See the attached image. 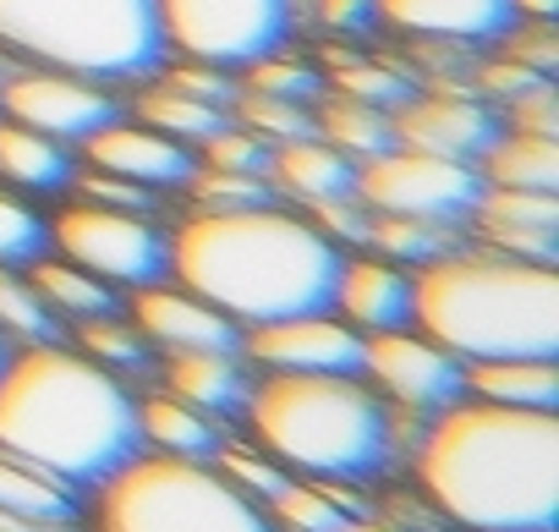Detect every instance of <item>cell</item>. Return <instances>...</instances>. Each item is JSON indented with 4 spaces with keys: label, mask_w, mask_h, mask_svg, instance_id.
<instances>
[{
    "label": "cell",
    "mask_w": 559,
    "mask_h": 532,
    "mask_svg": "<svg viewBox=\"0 0 559 532\" xmlns=\"http://www.w3.org/2000/svg\"><path fill=\"white\" fill-rule=\"evenodd\" d=\"M423 499L466 532H554L559 417L532 406L455 401L417 439Z\"/></svg>",
    "instance_id": "1"
},
{
    "label": "cell",
    "mask_w": 559,
    "mask_h": 532,
    "mask_svg": "<svg viewBox=\"0 0 559 532\" xmlns=\"http://www.w3.org/2000/svg\"><path fill=\"white\" fill-rule=\"evenodd\" d=\"M341 247L280 203L198 209L170 230V275L241 330L324 314L341 281Z\"/></svg>",
    "instance_id": "2"
},
{
    "label": "cell",
    "mask_w": 559,
    "mask_h": 532,
    "mask_svg": "<svg viewBox=\"0 0 559 532\" xmlns=\"http://www.w3.org/2000/svg\"><path fill=\"white\" fill-rule=\"evenodd\" d=\"M0 450L88 494L143 450L138 401L94 357L28 346L0 363Z\"/></svg>",
    "instance_id": "3"
},
{
    "label": "cell",
    "mask_w": 559,
    "mask_h": 532,
    "mask_svg": "<svg viewBox=\"0 0 559 532\" xmlns=\"http://www.w3.org/2000/svg\"><path fill=\"white\" fill-rule=\"evenodd\" d=\"M412 324L461 363L554 357L559 275L510 252H444L412 275Z\"/></svg>",
    "instance_id": "4"
},
{
    "label": "cell",
    "mask_w": 559,
    "mask_h": 532,
    "mask_svg": "<svg viewBox=\"0 0 559 532\" xmlns=\"http://www.w3.org/2000/svg\"><path fill=\"white\" fill-rule=\"evenodd\" d=\"M241 412L280 466L313 483H373L395 456V406L357 374H269Z\"/></svg>",
    "instance_id": "5"
},
{
    "label": "cell",
    "mask_w": 559,
    "mask_h": 532,
    "mask_svg": "<svg viewBox=\"0 0 559 532\" xmlns=\"http://www.w3.org/2000/svg\"><path fill=\"white\" fill-rule=\"evenodd\" d=\"M0 56L94 83H148L165 67L154 0H0Z\"/></svg>",
    "instance_id": "6"
},
{
    "label": "cell",
    "mask_w": 559,
    "mask_h": 532,
    "mask_svg": "<svg viewBox=\"0 0 559 532\" xmlns=\"http://www.w3.org/2000/svg\"><path fill=\"white\" fill-rule=\"evenodd\" d=\"M94 532H274L219 466L132 456L94 488Z\"/></svg>",
    "instance_id": "7"
},
{
    "label": "cell",
    "mask_w": 559,
    "mask_h": 532,
    "mask_svg": "<svg viewBox=\"0 0 559 532\" xmlns=\"http://www.w3.org/2000/svg\"><path fill=\"white\" fill-rule=\"evenodd\" d=\"M165 50L219 72H241L269 50H286L297 0H154Z\"/></svg>",
    "instance_id": "8"
},
{
    "label": "cell",
    "mask_w": 559,
    "mask_h": 532,
    "mask_svg": "<svg viewBox=\"0 0 559 532\" xmlns=\"http://www.w3.org/2000/svg\"><path fill=\"white\" fill-rule=\"evenodd\" d=\"M50 252L72 258L78 270L99 275L105 286H154L170 275V230L154 225L138 209H105V203H72L50 225Z\"/></svg>",
    "instance_id": "9"
},
{
    "label": "cell",
    "mask_w": 559,
    "mask_h": 532,
    "mask_svg": "<svg viewBox=\"0 0 559 532\" xmlns=\"http://www.w3.org/2000/svg\"><path fill=\"white\" fill-rule=\"evenodd\" d=\"M483 187L488 181L477 165L439 159V154H423L406 143L357 165V198L373 214H406V220H433V225H455V230L472 225Z\"/></svg>",
    "instance_id": "10"
},
{
    "label": "cell",
    "mask_w": 559,
    "mask_h": 532,
    "mask_svg": "<svg viewBox=\"0 0 559 532\" xmlns=\"http://www.w3.org/2000/svg\"><path fill=\"white\" fill-rule=\"evenodd\" d=\"M0 116H12V121L67 143V149H83L99 127L127 116V105H121V94L110 83L23 61V67H12L7 78H0Z\"/></svg>",
    "instance_id": "11"
},
{
    "label": "cell",
    "mask_w": 559,
    "mask_h": 532,
    "mask_svg": "<svg viewBox=\"0 0 559 532\" xmlns=\"http://www.w3.org/2000/svg\"><path fill=\"white\" fill-rule=\"evenodd\" d=\"M362 374L373 379V390L401 406V412H444L466 395V363L450 357L444 346H433L428 335L412 330H379L362 335Z\"/></svg>",
    "instance_id": "12"
},
{
    "label": "cell",
    "mask_w": 559,
    "mask_h": 532,
    "mask_svg": "<svg viewBox=\"0 0 559 532\" xmlns=\"http://www.w3.org/2000/svg\"><path fill=\"white\" fill-rule=\"evenodd\" d=\"M504 132L499 110L488 99H477L472 88H417L406 105H395V143L406 149H423V154H439V159H461V165H477L493 138Z\"/></svg>",
    "instance_id": "13"
},
{
    "label": "cell",
    "mask_w": 559,
    "mask_h": 532,
    "mask_svg": "<svg viewBox=\"0 0 559 532\" xmlns=\"http://www.w3.org/2000/svg\"><path fill=\"white\" fill-rule=\"evenodd\" d=\"M241 357L269 374H362V335L324 308L241 330Z\"/></svg>",
    "instance_id": "14"
},
{
    "label": "cell",
    "mask_w": 559,
    "mask_h": 532,
    "mask_svg": "<svg viewBox=\"0 0 559 532\" xmlns=\"http://www.w3.org/2000/svg\"><path fill=\"white\" fill-rule=\"evenodd\" d=\"M83 165L110 170V176H121V181H138V187H148V192H181L187 176H192V165H198V154H192L187 143L154 132V127L138 121V116H116L110 127H99V132L83 143Z\"/></svg>",
    "instance_id": "15"
},
{
    "label": "cell",
    "mask_w": 559,
    "mask_h": 532,
    "mask_svg": "<svg viewBox=\"0 0 559 532\" xmlns=\"http://www.w3.org/2000/svg\"><path fill=\"white\" fill-rule=\"evenodd\" d=\"M132 324L165 357H176V352H236L241 357V324L225 319L219 308H209L203 297H192L187 286H165V281L138 286Z\"/></svg>",
    "instance_id": "16"
},
{
    "label": "cell",
    "mask_w": 559,
    "mask_h": 532,
    "mask_svg": "<svg viewBox=\"0 0 559 532\" xmlns=\"http://www.w3.org/2000/svg\"><path fill=\"white\" fill-rule=\"evenodd\" d=\"M379 23L423 39V45H499L521 17L510 0H379Z\"/></svg>",
    "instance_id": "17"
},
{
    "label": "cell",
    "mask_w": 559,
    "mask_h": 532,
    "mask_svg": "<svg viewBox=\"0 0 559 532\" xmlns=\"http://www.w3.org/2000/svg\"><path fill=\"white\" fill-rule=\"evenodd\" d=\"M488 252L554 263L559 247V192H521V187H483V203L472 225Z\"/></svg>",
    "instance_id": "18"
},
{
    "label": "cell",
    "mask_w": 559,
    "mask_h": 532,
    "mask_svg": "<svg viewBox=\"0 0 559 532\" xmlns=\"http://www.w3.org/2000/svg\"><path fill=\"white\" fill-rule=\"evenodd\" d=\"M330 308H341V319L357 335L406 330L412 324V275L390 258H341V281H335Z\"/></svg>",
    "instance_id": "19"
},
{
    "label": "cell",
    "mask_w": 559,
    "mask_h": 532,
    "mask_svg": "<svg viewBox=\"0 0 559 532\" xmlns=\"http://www.w3.org/2000/svg\"><path fill=\"white\" fill-rule=\"evenodd\" d=\"M269 187H274V198L319 209L335 198H357V165L313 132V138H292V143L269 149Z\"/></svg>",
    "instance_id": "20"
},
{
    "label": "cell",
    "mask_w": 559,
    "mask_h": 532,
    "mask_svg": "<svg viewBox=\"0 0 559 532\" xmlns=\"http://www.w3.org/2000/svg\"><path fill=\"white\" fill-rule=\"evenodd\" d=\"M78 176V154L12 116H0V181L12 192H61Z\"/></svg>",
    "instance_id": "21"
},
{
    "label": "cell",
    "mask_w": 559,
    "mask_h": 532,
    "mask_svg": "<svg viewBox=\"0 0 559 532\" xmlns=\"http://www.w3.org/2000/svg\"><path fill=\"white\" fill-rule=\"evenodd\" d=\"M247 374L236 363V352H176L165 363V395L209 412V417H225V412H241L247 406Z\"/></svg>",
    "instance_id": "22"
},
{
    "label": "cell",
    "mask_w": 559,
    "mask_h": 532,
    "mask_svg": "<svg viewBox=\"0 0 559 532\" xmlns=\"http://www.w3.org/2000/svg\"><path fill=\"white\" fill-rule=\"evenodd\" d=\"M23 275H28V286L39 292V303H45L56 319L83 324V319H105V314H116V308H121L116 286H105L99 275L78 270V263H72V258H61V252L34 258Z\"/></svg>",
    "instance_id": "23"
},
{
    "label": "cell",
    "mask_w": 559,
    "mask_h": 532,
    "mask_svg": "<svg viewBox=\"0 0 559 532\" xmlns=\"http://www.w3.org/2000/svg\"><path fill=\"white\" fill-rule=\"evenodd\" d=\"M466 390L493 406H532L554 412L559 368L554 357H499V363H466Z\"/></svg>",
    "instance_id": "24"
},
{
    "label": "cell",
    "mask_w": 559,
    "mask_h": 532,
    "mask_svg": "<svg viewBox=\"0 0 559 532\" xmlns=\"http://www.w3.org/2000/svg\"><path fill=\"white\" fill-rule=\"evenodd\" d=\"M488 187H521V192H559V138L537 132H499L493 149L477 159Z\"/></svg>",
    "instance_id": "25"
},
{
    "label": "cell",
    "mask_w": 559,
    "mask_h": 532,
    "mask_svg": "<svg viewBox=\"0 0 559 532\" xmlns=\"http://www.w3.org/2000/svg\"><path fill=\"white\" fill-rule=\"evenodd\" d=\"M138 423H143V445H154L159 456H181V461H214L219 456V417L176 401V395H154L138 401Z\"/></svg>",
    "instance_id": "26"
},
{
    "label": "cell",
    "mask_w": 559,
    "mask_h": 532,
    "mask_svg": "<svg viewBox=\"0 0 559 532\" xmlns=\"http://www.w3.org/2000/svg\"><path fill=\"white\" fill-rule=\"evenodd\" d=\"M313 121H319V138L335 143L352 165L395 149V110H379L368 99H352V94H330L313 105Z\"/></svg>",
    "instance_id": "27"
},
{
    "label": "cell",
    "mask_w": 559,
    "mask_h": 532,
    "mask_svg": "<svg viewBox=\"0 0 559 532\" xmlns=\"http://www.w3.org/2000/svg\"><path fill=\"white\" fill-rule=\"evenodd\" d=\"M274 532H341L352 516H362V505L352 499V483H297L286 477L269 505H263Z\"/></svg>",
    "instance_id": "28"
},
{
    "label": "cell",
    "mask_w": 559,
    "mask_h": 532,
    "mask_svg": "<svg viewBox=\"0 0 559 532\" xmlns=\"http://www.w3.org/2000/svg\"><path fill=\"white\" fill-rule=\"evenodd\" d=\"M0 510L34 516V521H83V494L17 456L0 450Z\"/></svg>",
    "instance_id": "29"
},
{
    "label": "cell",
    "mask_w": 559,
    "mask_h": 532,
    "mask_svg": "<svg viewBox=\"0 0 559 532\" xmlns=\"http://www.w3.org/2000/svg\"><path fill=\"white\" fill-rule=\"evenodd\" d=\"M132 116L148 121L154 132L187 143V149H198L203 138H214V132L230 121V110H219V105H209V99H192V94H181V88H165V83H148V88L132 99Z\"/></svg>",
    "instance_id": "30"
},
{
    "label": "cell",
    "mask_w": 559,
    "mask_h": 532,
    "mask_svg": "<svg viewBox=\"0 0 559 532\" xmlns=\"http://www.w3.org/2000/svg\"><path fill=\"white\" fill-rule=\"evenodd\" d=\"M368 247L384 252L390 263H433L444 252L461 247V230L455 225H433V220H406V214H373L368 225Z\"/></svg>",
    "instance_id": "31"
},
{
    "label": "cell",
    "mask_w": 559,
    "mask_h": 532,
    "mask_svg": "<svg viewBox=\"0 0 559 532\" xmlns=\"http://www.w3.org/2000/svg\"><path fill=\"white\" fill-rule=\"evenodd\" d=\"M230 121H241L247 132H258L269 149H274V143H292V138H313V132H319L313 105L274 99V94H252V88H236V99H230Z\"/></svg>",
    "instance_id": "32"
},
{
    "label": "cell",
    "mask_w": 559,
    "mask_h": 532,
    "mask_svg": "<svg viewBox=\"0 0 559 532\" xmlns=\"http://www.w3.org/2000/svg\"><path fill=\"white\" fill-rule=\"evenodd\" d=\"M0 341H28V346L56 341V314L39 303L28 275L7 270V263H0Z\"/></svg>",
    "instance_id": "33"
},
{
    "label": "cell",
    "mask_w": 559,
    "mask_h": 532,
    "mask_svg": "<svg viewBox=\"0 0 559 532\" xmlns=\"http://www.w3.org/2000/svg\"><path fill=\"white\" fill-rule=\"evenodd\" d=\"M45 252H50V220L23 192L0 187V263L7 270H28Z\"/></svg>",
    "instance_id": "34"
},
{
    "label": "cell",
    "mask_w": 559,
    "mask_h": 532,
    "mask_svg": "<svg viewBox=\"0 0 559 532\" xmlns=\"http://www.w3.org/2000/svg\"><path fill=\"white\" fill-rule=\"evenodd\" d=\"M241 72H247V78H241L236 88H252V94L297 99V105H319V99H324V78H319V67L292 61L286 50H269V56H258V61L241 67Z\"/></svg>",
    "instance_id": "35"
},
{
    "label": "cell",
    "mask_w": 559,
    "mask_h": 532,
    "mask_svg": "<svg viewBox=\"0 0 559 532\" xmlns=\"http://www.w3.org/2000/svg\"><path fill=\"white\" fill-rule=\"evenodd\" d=\"M198 209H258L274 203L269 176H247V170H219V165H192L187 187H181Z\"/></svg>",
    "instance_id": "36"
},
{
    "label": "cell",
    "mask_w": 559,
    "mask_h": 532,
    "mask_svg": "<svg viewBox=\"0 0 559 532\" xmlns=\"http://www.w3.org/2000/svg\"><path fill=\"white\" fill-rule=\"evenodd\" d=\"M78 352L83 357H94L99 368H110V374H121V368H143V357H148V341L138 335V324H121L116 314H105V319H83L78 324Z\"/></svg>",
    "instance_id": "37"
},
{
    "label": "cell",
    "mask_w": 559,
    "mask_h": 532,
    "mask_svg": "<svg viewBox=\"0 0 559 532\" xmlns=\"http://www.w3.org/2000/svg\"><path fill=\"white\" fill-rule=\"evenodd\" d=\"M335 94H352V99H368L379 110H395L417 94V83L395 67H373V61H346L335 67Z\"/></svg>",
    "instance_id": "38"
},
{
    "label": "cell",
    "mask_w": 559,
    "mask_h": 532,
    "mask_svg": "<svg viewBox=\"0 0 559 532\" xmlns=\"http://www.w3.org/2000/svg\"><path fill=\"white\" fill-rule=\"evenodd\" d=\"M198 165H219V170H247V176H269V143L258 132H247L241 121H225L214 138H203Z\"/></svg>",
    "instance_id": "39"
},
{
    "label": "cell",
    "mask_w": 559,
    "mask_h": 532,
    "mask_svg": "<svg viewBox=\"0 0 559 532\" xmlns=\"http://www.w3.org/2000/svg\"><path fill=\"white\" fill-rule=\"evenodd\" d=\"M214 466H219V472H225L252 505H269L280 488H286V477H292V472H280L274 456H247V450H225V445H219Z\"/></svg>",
    "instance_id": "40"
},
{
    "label": "cell",
    "mask_w": 559,
    "mask_h": 532,
    "mask_svg": "<svg viewBox=\"0 0 559 532\" xmlns=\"http://www.w3.org/2000/svg\"><path fill=\"white\" fill-rule=\"evenodd\" d=\"M72 187H78V198H83V203L138 209V214H148V209H154V198H159V192H148V187H138V181H121V176H110V170H94V165H78Z\"/></svg>",
    "instance_id": "41"
},
{
    "label": "cell",
    "mask_w": 559,
    "mask_h": 532,
    "mask_svg": "<svg viewBox=\"0 0 559 532\" xmlns=\"http://www.w3.org/2000/svg\"><path fill=\"white\" fill-rule=\"evenodd\" d=\"M154 83L181 88V94H192V99H209V105H219V110H230V99H236V78H230V72H219V67H203V61L159 67V72H154Z\"/></svg>",
    "instance_id": "42"
},
{
    "label": "cell",
    "mask_w": 559,
    "mask_h": 532,
    "mask_svg": "<svg viewBox=\"0 0 559 532\" xmlns=\"http://www.w3.org/2000/svg\"><path fill=\"white\" fill-rule=\"evenodd\" d=\"M341 252L346 247H368V225H373V209L362 203V198H335V203H319L313 214H308Z\"/></svg>",
    "instance_id": "43"
},
{
    "label": "cell",
    "mask_w": 559,
    "mask_h": 532,
    "mask_svg": "<svg viewBox=\"0 0 559 532\" xmlns=\"http://www.w3.org/2000/svg\"><path fill=\"white\" fill-rule=\"evenodd\" d=\"M504 56L510 61H521V67H532V72H543V78H554V67H559V45H554V23H515L504 39Z\"/></svg>",
    "instance_id": "44"
},
{
    "label": "cell",
    "mask_w": 559,
    "mask_h": 532,
    "mask_svg": "<svg viewBox=\"0 0 559 532\" xmlns=\"http://www.w3.org/2000/svg\"><path fill=\"white\" fill-rule=\"evenodd\" d=\"M499 121L510 132H537V138H559V105H554V83H537L526 88L521 99H510L499 110Z\"/></svg>",
    "instance_id": "45"
},
{
    "label": "cell",
    "mask_w": 559,
    "mask_h": 532,
    "mask_svg": "<svg viewBox=\"0 0 559 532\" xmlns=\"http://www.w3.org/2000/svg\"><path fill=\"white\" fill-rule=\"evenodd\" d=\"M313 12L330 34H373L379 28V0H313Z\"/></svg>",
    "instance_id": "46"
},
{
    "label": "cell",
    "mask_w": 559,
    "mask_h": 532,
    "mask_svg": "<svg viewBox=\"0 0 559 532\" xmlns=\"http://www.w3.org/2000/svg\"><path fill=\"white\" fill-rule=\"evenodd\" d=\"M439 510L428 499H384V527L390 532H439Z\"/></svg>",
    "instance_id": "47"
},
{
    "label": "cell",
    "mask_w": 559,
    "mask_h": 532,
    "mask_svg": "<svg viewBox=\"0 0 559 532\" xmlns=\"http://www.w3.org/2000/svg\"><path fill=\"white\" fill-rule=\"evenodd\" d=\"M0 532H83V527H78V521H34V516L0 510Z\"/></svg>",
    "instance_id": "48"
},
{
    "label": "cell",
    "mask_w": 559,
    "mask_h": 532,
    "mask_svg": "<svg viewBox=\"0 0 559 532\" xmlns=\"http://www.w3.org/2000/svg\"><path fill=\"white\" fill-rule=\"evenodd\" d=\"M510 7H515V17H526V23H554L559 0H510Z\"/></svg>",
    "instance_id": "49"
},
{
    "label": "cell",
    "mask_w": 559,
    "mask_h": 532,
    "mask_svg": "<svg viewBox=\"0 0 559 532\" xmlns=\"http://www.w3.org/2000/svg\"><path fill=\"white\" fill-rule=\"evenodd\" d=\"M341 532H390V527H384V521H368V516H352Z\"/></svg>",
    "instance_id": "50"
},
{
    "label": "cell",
    "mask_w": 559,
    "mask_h": 532,
    "mask_svg": "<svg viewBox=\"0 0 559 532\" xmlns=\"http://www.w3.org/2000/svg\"><path fill=\"white\" fill-rule=\"evenodd\" d=\"M7 72H12V61H7V56H0V78H7Z\"/></svg>",
    "instance_id": "51"
},
{
    "label": "cell",
    "mask_w": 559,
    "mask_h": 532,
    "mask_svg": "<svg viewBox=\"0 0 559 532\" xmlns=\"http://www.w3.org/2000/svg\"><path fill=\"white\" fill-rule=\"evenodd\" d=\"M0 363H7V341H0Z\"/></svg>",
    "instance_id": "52"
}]
</instances>
